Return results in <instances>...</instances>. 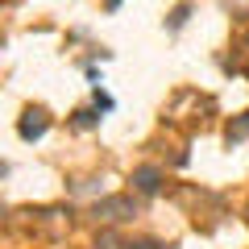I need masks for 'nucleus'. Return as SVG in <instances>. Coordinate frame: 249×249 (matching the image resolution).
I'll list each match as a JSON object with an SVG mask.
<instances>
[{
  "instance_id": "1",
  "label": "nucleus",
  "mask_w": 249,
  "mask_h": 249,
  "mask_svg": "<svg viewBox=\"0 0 249 249\" xmlns=\"http://www.w3.org/2000/svg\"><path fill=\"white\" fill-rule=\"evenodd\" d=\"M91 216L104 224H121L129 220V216H137V199L133 196H112V199H100L96 208H91Z\"/></svg>"
},
{
  "instance_id": "2",
  "label": "nucleus",
  "mask_w": 249,
  "mask_h": 249,
  "mask_svg": "<svg viewBox=\"0 0 249 249\" xmlns=\"http://www.w3.org/2000/svg\"><path fill=\"white\" fill-rule=\"evenodd\" d=\"M46 129H50V112L46 108H25L21 121H17L21 142H37V137H46Z\"/></svg>"
},
{
  "instance_id": "3",
  "label": "nucleus",
  "mask_w": 249,
  "mask_h": 249,
  "mask_svg": "<svg viewBox=\"0 0 249 249\" xmlns=\"http://www.w3.org/2000/svg\"><path fill=\"white\" fill-rule=\"evenodd\" d=\"M133 187L142 191V196H158L162 191V170L158 166H137L133 170Z\"/></svg>"
},
{
  "instance_id": "4",
  "label": "nucleus",
  "mask_w": 249,
  "mask_h": 249,
  "mask_svg": "<svg viewBox=\"0 0 249 249\" xmlns=\"http://www.w3.org/2000/svg\"><path fill=\"white\" fill-rule=\"evenodd\" d=\"M245 137H249V108L237 116V121H229V129H224V142L229 145H241Z\"/></svg>"
},
{
  "instance_id": "5",
  "label": "nucleus",
  "mask_w": 249,
  "mask_h": 249,
  "mask_svg": "<svg viewBox=\"0 0 249 249\" xmlns=\"http://www.w3.org/2000/svg\"><path fill=\"white\" fill-rule=\"evenodd\" d=\"M71 124H75V129H96V124H100V108H96V104H91V108H79V112L71 116Z\"/></svg>"
},
{
  "instance_id": "6",
  "label": "nucleus",
  "mask_w": 249,
  "mask_h": 249,
  "mask_svg": "<svg viewBox=\"0 0 249 249\" xmlns=\"http://www.w3.org/2000/svg\"><path fill=\"white\" fill-rule=\"evenodd\" d=\"M187 17H191V4H178V9L170 13V21H166V29H170V34H175V29H183V25H187Z\"/></svg>"
},
{
  "instance_id": "7",
  "label": "nucleus",
  "mask_w": 249,
  "mask_h": 249,
  "mask_svg": "<svg viewBox=\"0 0 249 249\" xmlns=\"http://www.w3.org/2000/svg\"><path fill=\"white\" fill-rule=\"evenodd\" d=\"M96 108H100V112H112V96H108L100 83H96Z\"/></svg>"
},
{
  "instance_id": "8",
  "label": "nucleus",
  "mask_w": 249,
  "mask_h": 249,
  "mask_svg": "<svg viewBox=\"0 0 249 249\" xmlns=\"http://www.w3.org/2000/svg\"><path fill=\"white\" fill-rule=\"evenodd\" d=\"M124 249H162L158 241H133V245H124Z\"/></svg>"
},
{
  "instance_id": "9",
  "label": "nucleus",
  "mask_w": 249,
  "mask_h": 249,
  "mask_svg": "<svg viewBox=\"0 0 249 249\" xmlns=\"http://www.w3.org/2000/svg\"><path fill=\"white\" fill-rule=\"evenodd\" d=\"M116 4H121V0H108V9H116Z\"/></svg>"
},
{
  "instance_id": "10",
  "label": "nucleus",
  "mask_w": 249,
  "mask_h": 249,
  "mask_svg": "<svg viewBox=\"0 0 249 249\" xmlns=\"http://www.w3.org/2000/svg\"><path fill=\"white\" fill-rule=\"evenodd\" d=\"M245 220H249V208H245Z\"/></svg>"
},
{
  "instance_id": "11",
  "label": "nucleus",
  "mask_w": 249,
  "mask_h": 249,
  "mask_svg": "<svg viewBox=\"0 0 249 249\" xmlns=\"http://www.w3.org/2000/svg\"><path fill=\"white\" fill-rule=\"evenodd\" d=\"M245 46H249V37H245Z\"/></svg>"
},
{
  "instance_id": "12",
  "label": "nucleus",
  "mask_w": 249,
  "mask_h": 249,
  "mask_svg": "<svg viewBox=\"0 0 249 249\" xmlns=\"http://www.w3.org/2000/svg\"><path fill=\"white\" fill-rule=\"evenodd\" d=\"M245 75H249V67H245Z\"/></svg>"
}]
</instances>
